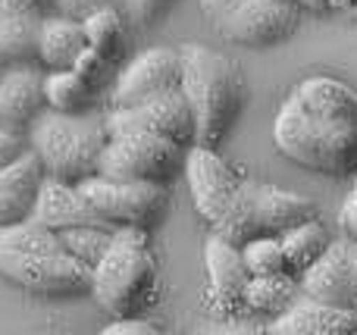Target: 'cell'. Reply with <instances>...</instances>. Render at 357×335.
I'll return each mask as SVG.
<instances>
[{"label": "cell", "mask_w": 357, "mask_h": 335, "mask_svg": "<svg viewBox=\"0 0 357 335\" xmlns=\"http://www.w3.org/2000/svg\"><path fill=\"white\" fill-rule=\"evenodd\" d=\"M73 69H75V72L82 75V79L94 81V79H98V75H100V72H104V69H107V60H104V56L98 54V50L85 47V50H82V56H79V63H75Z\"/></svg>", "instance_id": "4dcf8cb0"}, {"label": "cell", "mask_w": 357, "mask_h": 335, "mask_svg": "<svg viewBox=\"0 0 357 335\" xmlns=\"http://www.w3.org/2000/svg\"><path fill=\"white\" fill-rule=\"evenodd\" d=\"M29 150V138L22 132H13V129H3L0 125V166L13 163L16 157H22Z\"/></svg>", "instance_id": "83f0119b"}, {"label": "cell", "mask_w": 357, "mask_h": 335, "mask_svg": "<svg viewBox=\"0 0 357 335\" xmlns=\"http://www.w3.org/2000/svg\"><path fill=\"white\" fill-rule=\"evenodd\" d=\"M298 288L317 301L357 311V238L345 235L329 242L323 254L298 276Z\"/></svg>", "instance_id": "8fae6325"}, {"label": "cell", "mask_w": 357, "mask_h": 335, "mask_svg": "<svg viewBox=\"0 0 357 335\" xmlns=\"http://www.w3.org/2000/svg\"><path fill=\"white\" fill-rule=\"evenodd\" d=\"M41 13H0V66L38 60Z\"/></svg>", "instance_id": "ffe728a7"}, {"label": "cell", "mask_w": 357, "mask_h": 335, "mask_svg": "<svg viewBox=\"0 0 357 335\" xmlns=\"http://www.w3.org/2000/svg\"><path fill=\"white\" fill-rule=\"evenodd\" d=\"M113 232L116 229H98V226H75V229H60L63 251L75 260H82L85 267H94L100 260V254L107 251Z\"/></svg>", "instance_id": "484cf974"}, {"label": "cell", "mask_w": 357, "mask_h": 335, "mask_svg": "<svg viewBox=\"0 0 357 335\" xmlns=\"http://www.w3.org/2000/svg\"><path fill=\"white\" fill-rule=\"evenodd\" d=\"M291 3H295V0H291Z\"/></svg>", "instance_id": "d590c367"}, {"label": "cell", "mask_w": 357, "mask_h": 335, "mask_svg": "<svg viewBox=\"0 0 357 335\" xmlns=\"http://www.w3.org/2000/svg\"><path fill=\"white\" fill-rule=\"evenodd\" d=\"M85 201L113 226H154L167 210V185L163 182H129L88 176L79 182Z\"/></svg>", "instance_id": "8992f818"}, {"label": "cell", "mask_w": 357, "mask_h": 335, "mask_svg": "<svg viewBox=\"0 0 357 335\" xmlns=\"http://www.w3.org/2000/svg\"><path fill=\"white\" fill-rule=\"evenodd\" d=\"M204 263H207V276H210V292H213V301L222 313H232L235 307H241V292H245L248 273L245 257H241V248L226 238L213 235L204 244Z\"/></svg>", "instance_id": "ac0fdd59"}, {"label": "cell", "mask_w": 357, "mask_h": 335, "mask_svg": "<svg viewBox=\"0 0 357 335\" xmlns=\"http://www.w3.org/2000/svg\"><path fill=\"white\" fill-rule=\"evenodd\" d=\"M185 144L154 132H126L110 135L100 150L98 176L129 182H163L167 185L176 173H182Z\"/></svg>", "instance_id": "5b68a950"}, {"label": "cell", "mask_w": 357, "mask_h": 335, "mask_svg": "<svg viewBox=\"0 0 357 335\" xmlns=\"http://www.w3.org/2000/svg\"><path fill=\"white\" fill-rule=\"evenodd\" d=\"M301 295L298 276L279 273V276H251L241 292V304L257 313H282L291 301Z\"/></svg>", "instance_id": "44dd1931"}, {"label": "cell", "mask_w": 357, "mask_h": 335, "mask_svg": "<svg viewBox=\"0 0 357 335\" xmlns=\"http://www.w3.org/2000/svg\"><path fill=\"white\" fill-rule=\"evenodd\" d=\"M157 260L148 248V232L142 226H119L107 251L91 267V295L100 311L110 317H135L154 301Z\"/></svg>", "instance_id": "3957f363"}, {"label": "cell", "mask_w": 357, "mask_h": 335, "mask_svg": "<svg viewBox=\"0 0 357 335\" xmlns=\"http://www.w3.org/2000/svg\"><path fill=\"white\" fill-rule=\"evenodd\" d=\"M245 185H248V201H251L257 235H282L291 226L317 217L314 201L298 192L270 185V182H245Z\"/></svg>", "instance_id": "9a60e30c"}, {"label": "cell", "mask_w": 357, "mask_h": 335, "mask_svg": "<svg viewBox=\"0 0 357 335\" xmlns=\"http://www.w3.org/2000/svg\"><path fill=\"white\" fill-rule=\"evenodd\" d=\"M266 332L273 335H357V311L298 295L282 313H276Z\"/></svg>", "instance_id": "5bb4252c"}, {"label": "cell", "mask_w": 357, "mask_h": 335, "mask_svg": "<svg viewBox=\"0 0 357 335\" xmlns=\"http://www.w3.org/2000/svg\"><path fill=\"white\" fill-rule=\"evenodd\" d=\"M82 29H85V38H88V47L98 50L107 63L123 50V41H126V31H123V22H119L116 10L110 6H100V10L88 13L82 19Z\"/></svg>", "instance_id": "cb8c5ba5"}, {"label": "cell", "mask_w": 357, "mask_h": 335, "mask_svg": "<svg viewBox=\"0 0 357 335\" xmlns=\"http://www.w3.org/2000/svg\"><path fill=\"white\" fill-rule=\"evenodd\" d=\"M235 3H238V0H201V10H204V16H207L210 22H216V19L226 16Z\"/></svg>", "instance_id": "836d02e7"}, {"label": "cell", "mask_w": 357, "mask_h": 335, "mask_svg": "<svg viewBox=\"0 0 357 335\" xmlns=\"http://www.w3.org/2000/svg\"><path fill=\"white\" fill-rule=\"evenodd\" d=\"M123 3H126V13H129L132 22L148 25V22H154L163 10H167L169 0H123Z\"/></svg>", "instance_id": "4316f807"}, {"label": "cell", "mask_w": 357, "mask_h": 335, "mask_svg": "<svg viewBox=\"0 0 357 335\" xmlns=\"http://www.w3.org/2000/svg\"><path fill=\"white\" fill-rule=\"evenodd\" d=\"M213 25L229 44L270 47V44L285 41L295 31L298 3H291V0H238Z\"/></svg>", "instance_id": "ba28073f"}, {"label": "cell", "mask_w": 357, "mask_h": 335, "mask_svg": "<svg viewBox=\"0 0 357 335\" xmlns=\"http://www.w3.org/2000/svg\"><path fill=\"white\" fill-rule=\"evenodd\" d=\"M279 154L323 176L357 173V91L329 75L298 81L273 123Z\"/></svg>", "instance_id": "6da1fadb"}, {"label": "cell", "mask_w": 357, "mask_h": 335, "mask_svg": "<svg viewBox=\"0 0 357 335\" xmlns=\"http://www.w3.org/2000/svg\"><path fill=\"white\" fill-rule=\"evenodd\" d=\"M44 169L31 150L0 166V226L22 223L38 204V192L44 185Z\"/></svg>", "instance_id": "e0dca14e"}, {"label": "cell", "mask_w": 357, "mask_h": 335, "mask_svg": "<svg viewBox=\"0 0 357 335\" xmlns=\"http://www.w3.org/2000/svg\"><path fill=\"white\" fill-rule=\"evenodd\" d=\"M104 335H157V326H151L148 320L135 317H113L110 326H104Z\"/></svg>", "instance_id": "f1b7e54d"}, {"label": "cell", "mask_w": 357, "mask_h": 335, "mask_svg": "<svg viewBox=\"0 0 357 335\" xmlns=\"http://www.w3.org/2000/svg\"><path fill=\"white\" fill-rule=\"evenodd\" d=\"M35 223L50 226V229H75V226H98V229H119V226L107 223L98 210L85 201L79 185L73 182H56L44 179L41 192H38V204L31 210Z\"/></svg>", "instance_id": "2e32d148"}, {"label": "cell", "mask_w": 357, "mask_h": 335, "mask_svg": "<svg viewBox=\"0 0 357 335\" xmlns=\"http://www.w3.org/2000/svg\"><path fill=\"white\" fill-rule=\"evenodd\" d=\"M178 50L176 47H148L119 72L113 85V107H132L148 98L178 88Z\"/></svg>", "instance_id": "7c38bea8"}, {"label": "cell", "mask_w": 357, "mask_h": 335, "mask_svg": "<svg viewBox=\"0 0 357 335\" xmlns=\"http://www.w3.org/2000/svg\"><path fill=\"white\" fill-rule=\"evenodd\" d=\"M107 135H126V132H154V135H167L173 141L188 148L195 141V123H191L188 100L182 91H167L148 98L142 104L132 107H113L104 116Z\"/></svg>", "instance_id": "30bf717a"}, {"label": "cell", "mask_w": 357, "mask_h": 335, "mask_svg": "<svg viewBox=\"0 0 357 335\" xmlns=\"http://www.w3.org/2000/svg\"><path fill=\"white\" fill-rule=\"evenodd\" d=\"M298 6H304V10H314V13H329V10H339V6H345L348 0H295Z\"/></svg>", "instance_id": "e575fe53"}, {"label": "cell", "mask_w": 357, "mask_h": 335, "mask_svg": "<svg viewBox=\"0 0 357 335\" xmlns=\"http://www.w3.org/2000/svg\"><path fill=\"white\" fill-rule=\"evenodd\" d=\"M50 3L56 6V13H60V16L85 19L88 13H94V10H100V6H107V0H50Z\"/></svg>", "instance_id": "f546056e"}, {"label": "cell", "mask_w": 357, "mask_h": 335, "mask_svg": "<svg viewBox=\"0 0 357 335\" xmlns=\"http://www.w3.org/2000/svg\"><path fill=\"white\" fill-rule=\"evenodd\" d=\"M339 219H342V229H345V235L357 238V173H354V185H351V192H348L345 204H342Z\"/></svg>", "instance_id": "1f68e13d"}, {"label": "cell", "mask_w": 357, "mask_h": 335, "mask_svg": "<svg viewBox=\"0 0 357 335\" xmlns=\"http://www.w3.org/2000/svg\"><path fill=\"white\" fill-rule=\"evenodd\" d=\"M241 257H245V267H248V273H251V276L289 273L279 235H254L251 242L241 244Z\"/></svg>", "instance_id": "d4e9b609"}, {"label": "cell", "mask_w": 357, "mask_h": 335, "mask_svg": "<svg viewBox=\"0 0 357 335\" xmlns=\"http://www.w3.org/2000/svg\"><path fill=\"white\" fill-rule=\"evenodd\" d=\"M50 0H0V13H41Z\"/></svg>", "instance_id": "d6a6232c"}, {"label": "cell", "mask_w": 357, "mask_h": 335, "mask_svg": "<svg viewBox=\"0 0 357 335\" xmlns=\"http://www.w3.org/2000/svg\"><path fill=\"white\" fill-rule=\"evenodd\" d=\"M44 104L60 113H85L91 104V81L75 69H50L44 72Z\"/></svg>", "instance_id": "603a6c76"}, {"label": "cell", "mask_w": 357, "mask_h": 335, "mask_svg": "<svg viewBox=\"0 0 357 335\" xmlns=\"http://www.w3.org/2000/svg\"><path fill=\"white\" fill-rule=\"evenodd\" d=\"M182 173L188 179V192L195 201V210L201 213L204 223L216 226L222 219V213L229 210V204L238 194L241 179L235 176V169L216 154V148L207 144H188L185 148V163Z\"/></svg>", "instance_id": "9c48e42d"}, {"label": "cell", "mask_w": 357, "mask_h": 335, "mask_svg": "<svg viewBox=\"0 0 357 335\" xmlns=\"http://www.w3.org/2000/svg\"><path fill=\"white\" fill-rule=\"evenodd\" d=\"M279 242H282V254H285V267H289V273L301 276L304 270L323 254V248L329 244V235L314 217V219H304V223L285 229L282 235H279Z\"/></svg>", "instance_id": "7402d4cb"}, {"label": "cell", "mask_w": 357, "mask_h": 335, "mask_svg": "<svg viewBox=\"0 0 357 335\" xmlns=\"http://www.w3.org/2000/svg\"><path fill=\"white\" fill-rule=\"evenodd\" d=\"M178 91L188 100L195 141L216 148L229 135L241 110L245 81L241 69L226 54L207 44H182L178 47Z\"/></svg>", "instance_id": "7a4b0ae2"}, {"label": "cell", "mask_w": 357, "mask_h": 335, "mask_svg": "<svg viewBox=\"0 0 357 335\" xmlns=\"http://www.w3.org/2000/svg\"><path fill=\"white\" fill-rule=\"evenodd\" d=\"M0 276L25 292L47 298H73V295H88L91 288V267L69 254L0 251Z\"/></svg>", "instance_id": "52a82bcc"}, {"label": "cell", "mask_w": 357, "mask_h": 335, "mask_svg": "<svg viewBox=\"0 0 357 335\" xmlns=\"http://www.w3.org/2000/svg\"><path fill=\"white\" fill-rule=\"evenodd\" d=\"M25 138L47 179L79 185L82 179L98 173L100 150L110 135H107L104 119L85 116V113H60L47 107L29 125Z\"/></svg>", "instance_id": "277c9868"}, {"label": "cell", "mask_w": 357, "mask_h": 335, "mask_svg": "<svg viewBox=\"0 0 357 335\" xmlns=\"http://www.w3.org/2000/svg\"><path fill=\"white\" fill-rule=\"evenodd\" d=\"M44 104V72L31 63L0 66V125L13 132H29Z\"/></svg>", "instance_id": "4fadbf2b"}, {"label": "cell", "mask_w": 357, "mask_h": 335, "mask_svg": "<svg viewBox=\"0 0 357 335\" xmlns=\"http://www.w3.org/2000/svg\"><path fill=\"white\" fill-rule=\"evenodd\" d=\"M88 47L82 19L73 16H50L38 25V63L47 69H73L82 50Z\"/></svg>", "instance_id": "d6986e66"}]
</instances>
